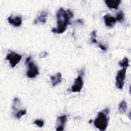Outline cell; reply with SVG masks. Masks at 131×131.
Here are the masks:
<instances>
[{
  "instance_id": "4fadbf2b",
  "label": "cell",
  "mask_w": 131,
  "mask_h": 131,
  "mask_svg": "<svg viewBox=\"0 0 131 131\" xmlns=\"http://www.w3.org/2000/svg\"><path fill=\"white\" fill-rule=\"evenodd\" d=\"M126 109H127V103L125 101L123 100L119 104V106H118L119 112L121 114H123L126 112Z\"/></svg>"
},
{
  "instance_id": "30bf717a",
  "label": "cell",
  "mask_w": 131,
  "mask_h": 131,
  "mask_svg": "<svg viewBox=\"0 0 131 131\" xmlns=\"http://www.w3.org/2000/svg\"><path fill=\"white\" fill-rule=\"evenodd\" d=\"M103 19L105 26L109 28L113 27L117 21L115 17L108 14H105L103 17Z\"/></svg>"
},
{
  "instance_id": "2e32d148",
  "label": "cell",
  "mask_w": 131,
  "mask_h": 131,
  "mask_svg": "<svg viewBox=\"0 0 131 131\" xmlns=\"http://www.w3.org/2000/svg\"><path fill=\"white\" fill-rule=\"evenodd\" d=\"M20 104L19 102V100L17 97H15L14 98L13 101V104L12 106V108L13 111H16L18 110V108L19 106V105Z\"/></svg>"
},
{
  "instance_id": "ac0fdd59",
  "label": "cell",
  "mask_w": 131,
  "mask_h": 131,
  "mask_svg": "<svg viewBox=\"0 0 131 131\" xmlns=\"http://www.w3.org/2000/svg\"><path fill=\"white\" fill-rule=\"evenodd\" d=\"M96 30H93L91 34V42L93 43H97V40L96 39Z\"/></svg>"
},
{
  "instance_id": "9a60e30c",
  "label": "cell",
  "mask_w": 131,
  "mask_h": 131,
  "mask_svg": "<svg viewBox=\"0 0 131 131\" xmlns=\"http://www.w3.org/2000/svg\"><path fill=\"white\" fill-rule=\"evenodd\" d=\"M124 18H125V14L124 12L122 11H120L117 13L115 18L116 19V21L122 23L124 21Z\"/></svg>"
},
{
  "instance_id": "8fae6325",
  "label": "cell",
  "mask_w": 131,
  "mask_h": 131,
  "mask_svg": "<svg viewBox=\"0 0 131 131\" xmlns=\"http://www.w3.org/2000/svg\"><path fill=\"white\" fill-rule=\"evenodd\" d=\"M121 0H105L104 3L108 8L111 9H118Z\"/></svg>"
},
{
  "instance_id": "e0dca14e",
  "label": "cell",
  "mask_w": 131,
  "mask_h": 131,
  "mask_svg": "<svg viewBox=\"0 0 131 131\" xmlns=\"http://www.w3.org/2000/svg\"><path fill=\"white\" fill-rule=\"evenodd\" d=\"M27 113V110L26 109H23V110H20L18 111L14 115L15 117L18 119H20L21 118L22 116L24 115H26Z\"/></svg>"
},
{
  "instance_id": "d6986e66",
  "label": "cell",
  "mask_w": 131,
  "mask_h": 131,
  "mask_svg": "<svg viewBox=\"0 0 131 131\" xmlns=\"http://www.w3.org/2000/svg\"><path fill=\"white\" fill-rule=\"evenodd\" d=\"M34 123L39 127H42L44 125V121L42 119H36L34 121Z\"/></svg>"
},
{
  "instance_id": "5b68a950",
  "label": "cell",
  "mask_w": 131,
  "mask_h": 131,
  "mask_svg": "<svg viewBox=\"0 0 131 131\" xmlns=\"http://www.w3.org/2000/svg\"><path fill=\"white\" fill-rule=\"evenodd\" d=\"M22 56L13 51H9L6 57V59L9 61L12 68H14L21 60Z\"/></svg>"
},
{
  "instance_id": "7402d4cb",
  "label": "cell",
  "mask_w": 131,
  "mask_h": 131,
  "mask_svg": "<svg viewBox=\"0 0 131 131\" xmlns=\"http://www.w3.org/2000/svg\"><path fill=\"white\" fill-rule=\"evenodd\" d=\"M31 56H29V57H27V58L26 60V64L31 61Z\"/></svg>"
},
{
  "instance_id": "7c38bea8",
  "label": "cell",
  "mask_w": 131,
  "mask_h": 131,
  "mask_svg": "<svg viewBox=\"0 0 131 131\" xmlns=\"http://www.w3.org/2000/svg\"><path fill=\"white\" fill-rule=\"evenodd\" d=\"M50 79L52 82V85L55 86L59 84L62 81V75L60 72L56 73L54 75L50 76Z\"/></svg>"
},
{
  "instance_id": "44dd1931",
  "label": "cell",
  "mask_w": 131,
  "mask_h": 131,
  "mask_svg": "<svg viewBox=\"0 0 131 131\" xmlns=\"http://www.w3.org/2000/svg\"><path fill=\"white\" fill-rule=\"evenodd\" d=\"M67 13L68 14V16L70 17V18L71 19L73 17V12L70 10H69V9L67 10Z\"/></svg>"
},
{
  "instance_id": "ba28073f",
  "label": "cell",
  "mask_w": 131,
  "mask_h": 131,
  "mask_svg": "<svg viewBox=\"0 0 131 131\" xmlns=\"http://www.w3.org/2000/svg\"><path fill=\"white\" fill-rule=\"evenodd\" d=\"M8 21L11 25L18 27L20 26L22 24V17L20 16H15L10 15L8 18Z\"/></svg>"
},
{
  "instance_id": "8992f818",
  "label": "cell",
  "mask_w": 131,
  "mask_h": 131,
  "mask_svg": "<svg viewBox=\"0 0 131 131\" xmlns=\"http://www.w3.org/2000/svg\"><path fill=\"white\" fill-rule=\"evenodd\" d=\"M28 70L27 71V76L29 78H33L39 75L38 67L33 62L30 61L27 64Z\"/></svg>"
},
{
  "instance_id": "3957f363",
  "label": "cell",
  "mask_w": 131,
  "mask_h": 131,
  "mask_svg": "<svg viewBox=\"0 0 131 131\" xmlns=\"http://www.w3.org/2000/svg\"><path fill=\"white\" fill-rule=\"evenodd\" d=\"M84 70H81L79 72L78 76L75 79L74 83L71 86V91L73 93L80 92L82 90L83 85V80L82 76L84 75Z\"/></svg>"
},
{
  "instance_id": "5bb4252c",
  "label": "cell",
  "mask_w": 131,
  "mask_h": 131,
  "mask_svg": "<svg viewBox=\"0 0 131 131\" xmlns=\"http://www.w3.org/2000/svg\"><path fill=\"white\" fill-rule=\"evenodd\" d=\"M118 64L122 68H127L129 66V60L127 57H125L123 59L119 61Z\"/></svg>"
},
{
  "instance_id": "7a4b0ae2",
  "label": "cell",
  "mask_w": 131,
  "mask_h": 131,
  "mask_svg": "<svg viewBox=\"0 0 131 131\" xmlns=\"http://www.w3.org/2000/svg\"><path fill=\"white\" fill-rule=\"evenodd\" d=\"M110 111V108L108 107L103 109L98 113L97 116L94 120L95 126L101 131L105 130L107 127Z\"/></svg>"
},
{
  "instance_id": "9c48e42d",
  "label": "cell",
  "mask_w": 131,
  "mask_h": 131,
  "mask_svg": "<svg viewBox=\"0 0 131 131\" xmlns=\"http://www.w3.org/2000/svg\"><path fill=\"white\" fill-rule=\"evenodd\" d=\"M48 12L45 11H41L37 16L34 19V24H45L47 22L48 18Z\"/></svg>"
},
{
  "instance_id": "ffe728a7",
  "label": "cell",
  "mask_w": 131,
  "mask_h": 131,
  "mask_svg": "<svg viewBox=\"0 0 131 131\" xmlns=\"http://www.w3.org/2000/svg\"><path fill=\"white\" fill-rule=\"evenodd\" d=\"M98 44V47H99V48L101 50H102L103 51H106L107 50V48L106 47V46L105 45H104L100 42H99Z\"/></svg>"
},
{
  "instance_id": "6da1fadb",
  "label": "cell",
  "mask_w": 131,
  "mask_h": 131,
  "mask_svg": "<svg viewBox=\"0 0 131 131\" xmlns=\"http://www.w3.org/2000/svg\"><path fill=\"white\" fill-rule=\"evenodd\" d=\"M70 19L67 11L60 8L56 13L57 26L51 30L52 32L55 34L63 33L66 30Z\"/></svg>"
},
{
  "instance_id": "277c9868",
  "label": "cell",
  "mask_w": 131,
  "mask_h": 131,
  "mask_svg": "<svg viewBox=\"0 0 131 131\" xmlns=\"http://www.w3.org/2000/svg\"><path fill=\"white\" fill-rule=\"evenodd\" d=\"M126 68H122L117 72L116 77V86L118 89L122 90L124 84L126 77Z\"/></svg>"
},
{
  "instance_id": "52a82bcc",
  "label": "cell",
  "mask_w": 131,
  "mask_h": 131,
  "mask_svg": "<svg viewBox=\"0 0 131 131\" xmlns=\"http://www.w3.org/2000/svg\"><path fill=\"white\" fill-rule=\"evenodd\" d=\"M67 121V117L66 115H62L58 117L56 120V130H64V127L65 124Z\"/></svg>"
}]
</instances>
